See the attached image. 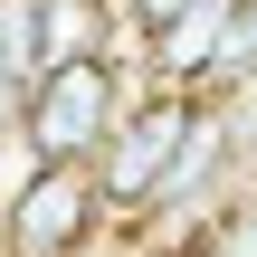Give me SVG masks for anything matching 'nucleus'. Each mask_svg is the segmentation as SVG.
<instances>
[{
	"mask_svg": "<svg viewBox=\"0 0 257 257\" xmlns=\"http://www.w3.org/2000/svg\"><path fill=\"white\" fill-rule=\"evenodd\" d=\"M124 114H134V76L114 57H67V67H38L29 76L19 143H29V162H95Z\"/></svg>",
	"mask_w": 257,
	"mask_h": 257,
	"instance_id": "obj_1",
	"label": "nucleus"
},
{
	"mask_svg": "<svg viewBox=\"0 0 257 257\" xmlns=\"http://www.w3.org/2000/svg\"><path fill=\"white\" fill-rule=\"evenodd\" d=\"M200 105H210V95H172V86L134 95V114H124V124L105 134V153H95L105 210H153V200H162V181H172V162H181V143H191V124H200Z\"/></svg>",
	"mask_w": 257,
	"mask_h": 257,
	"instance_id": "obj_2",
	"label": "nucleus"
},
{
	"mask_svg": "<svg viewBox=\"0 0 257 257\" xmlns=\"http://www.w3.org/2000/svg\"><path fill=\"white\" fill-rule=\"evenodd\" d=\"M105 219L95 162H29V181L0 200V257H76Z\"/></svg>",
	"mask_w": 257,
	"mask_h": 257,
	"instance_id": "obj_3",
	"label": "nucleus"
},
{
	"mask_svg": "<svg viewBox=\"0 0 257 257\" xmlns=\"http://www.w3.org/2000/svg\"><path fill=\"white\" fill-rule=\"evenodd\" d=\"M229 19H238V0H191L172 29H153V38H143V67H153V86H172V95H210V76H219V48H229Z\"/></svg>",
	"mask_w": 257,
	"mask_h": 257,
	"instance_id": "obj_4",
	"label": "nucleus"
},
{
	"mask_svg": "<svg viewBox=\"0 0 257 257\" xmlns=\"http://www.w3.org/2000/svg\"><path fill=\"white\" fill-rule=\"evenodd\" d=\"M114 0H38V67H67V57H114Z\"/></svg>",
	"mask_w": 257,
	"mask_h": 257,
	"instance_id": "obj_5",
	"label": "nucleus"
},
{
	"mask_svg": "<svg viewBox=\"0 0 257 257\" xmlns=\"http://www.w3.org/2000/svg\"><path fill=\"white\" fill-rule=\"evenodd\" d=\"M181 257H257V191H219V210L191 229Z\"/></svg>",
	"mask_w": 257,
	"mask_h": 257,
	"instance_id": "obj_6",
	"label": "nucleus"
},
{
	"mask_svg": "<svg viewBox=\"0 0 257 257\" xmlns=\"http://www.w3.org/2000/svg\"><path fill=\"white\" fill-rule=\"evenodd\" d=\"M181 10H191V0H114V19H124L134 38H153V29H172Z\"/></svg>",
	"mask_w": 257,
	"mask_h": 257,
	"instance_id": "obj_7",
	"label": "nucleus"
}]
</instances>
